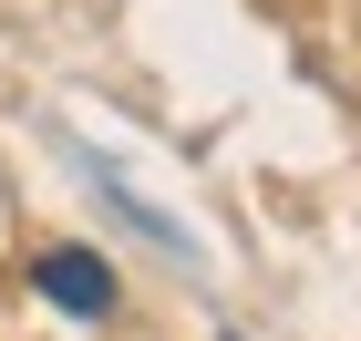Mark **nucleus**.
Returning a JSON list of instances; mask_svg holds the SVG:
<instances>
[{
	"label": "nucleus",
	"instance_id": "f257e3e1",
	"mask_svg": "<svg viewBox=\"0 0 361 341\" xmlns=\"http://www.w3.org/2000/svg\"><path fill=\"white\" fill-rule=\"evenodd\" d=\"M42 289H52L62 311H114V269H93V258H52Z\"/></svg>",
	"mask_w": 361,
	"mask_h": 341
}]
</instances>
